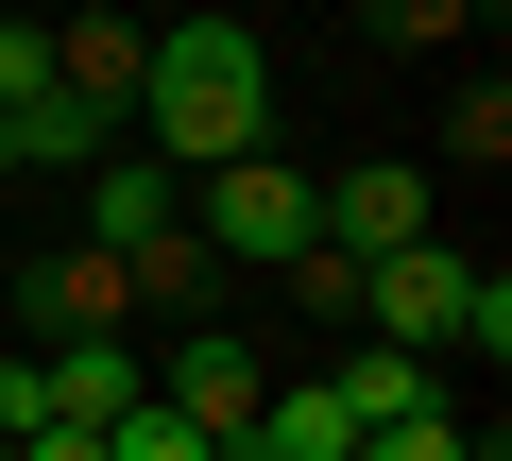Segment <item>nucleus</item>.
<instances>
[{"instance_id": "obj_1", "label": "nucleus", "mask_w": 512, "mask_h": 461, "mask_svg": "<svg viewBox=\"0 0 512 461\" xmlns=\"http://www.w3.org/2000/svg\"><path fill=\"white\" fill-rule=\"evenodd\" d=\"M137 154L154 171H222V154H274V52L239 18H171L137 69Z\"/></svg>"}, {"instance_id": "obj_2", "label": "nucleus", "mask_w": 512, "mask_h": 461, "mask_svg": "<svg viewBox=\"0 0 512 461\" xmlns=\"http://www.w3.org/2000/svg\"><path fill=\"white\" fill-rule=\"evenodd\" d=\"M359 325L393 342V359H512V274H478V257H444V240H410V257H376L359 274Z\"/></svg>"}, {"instance_id": "obj_3", "label": "nucleus", "mask_w": 512, "mask_h": 461, "mask_svg": "<svg viewBox=\"0 0 512 461\" xmlns=\"http://www.w3.org/2000/svg\"><path fill=\"white\" fill-rule=\"evenodd\" d=\"M205 205H188V240H205V274H291L308 257V171L291 154H222V171H188Z\"/></svg>"}, {"instance_id": "obj_4", "label": "nucleus", "mask_w": 512, "mask_h": 461, "mask_svg": "<svg viewBox=\"0 0 512 461\" xmlns=\"http://www.w3.org/2000/svg\"><path fill=\"white\" fill-rule=\"evenodd\" d=\"M308 240H325L342 274H376V257H410V240H427V171H410V154H376V171H342V188H308Z\"/></svg>"}, {"instance_id": "obj_5", "label": "nucleus", "mask_w": 512, "mask_h": 461, "mask_svg": "<svg viewBox=\"0 0 512 461\" xmlns=\"http://www.w3.org/2000/svg\"><path fill=\"white\" fill-rule=\"evenodd\" d=\"M86 222H103V257H120V274H137V257H154V240H188V171H154V154H137V137H120V154H103V171H86Z\"/></svg>"}, {"instance_id": "obj_6", "label": "nucleus", "mask_w": 512, "mask_h": 461, "mask_svg": "<svg viewBox=\"0 0 512 461\" xmlns=\"http://www.w3.org/2000/svg\"><path fill=\"white\" fill-rule=\"evenodd\" d=\"M35 376H52V427H120V410H154V376H137V342L103 325V342H35Z\"/></svg>"}, {"instance_id": "obj_7", "label": "nucleus", "mask_w": 512, "mask_h": 461, "mask_svg": "<svg viewBox=\"0 0 512 461\" xmlns=\"http://www.w3.org/2000/svg\"><path fill=\"white\" fill-rule=\"evenodd\" d=\"M120 308H137L120 257H35V274H18V325H35V342H103Z\"/></svg>"}, {"instance_id": "obj_8", "label": "nucleus", "mask_w": 512, "mask_h": 461, "mask_svg": "<svg viewBox=\"0 0 512 461\" xmlns=\"http://www.w3.org/2000/svg\"><path fill=\"white\" fill-rule=\"evenodd\" d=\"M154 410H188L205 444H239V427H256V342H239V325H188V359H171Z\"/></svg>"}, {"instance_id": "obj_9", "label": "nucleus", "mask_w": 512, "mask_h": 461, "mask_svg": "<svg viewBox=\"0 0 512 461\" xmlns=\"http://www.w3.org/2000/svg\"><path fill=\"white\" fill-rule=\"evenodd\" d=\"M0 154H18V171H103V154H120V120H103V103H69V86H35L18 120H0Z\"/></svg>"}, {"instance_id": "obj_10", "label": "nucleus", "mask_w": 512, "mask_h": 461, "mask_svg": "<svg viewBox=\"0 0 512 461\" xmlns=\"http://www.w3.org/2000/svg\"><path fill=\"white\" fill-rule=\"evenodd\" d=\"M342 444H359V427H342V393L308 376V393H256V427H239L222 461H342Z\"/></svg>"}, {"instance_id": "obj_11", "label": "nucleus", "mask_w": 512, "mask_h": 461, "mask_svg": "<svg viewBox=\"0 0 512 461\" xmlns=\"http://www.w3.org/2000/svg\"><path fill=\"white\" fill-rule=\"evenodd\" d=\"M325 393H342V427H410V410H427V359H393V342H359V359H342Z\"/></svg>"}, {"instance_id": "obj_12", "label": "nucleus", "mask_w": 512, "mask_h": 461, "mask_svg": "<svg viewBox=\"0 0 512 461\" xmlns=\"http://www.w3.org/2000/svg\"><path fill=\"white\" fill-rule=\"evenodd\" d=\"M103 461H222V444H205L188 410H120V427H103Z\"/></svg>"}, {"instance_id": "obj_13", "label": "nucleus", "mask_w": 512, "mask_h": 461, "mask_svg": "<svg viewBox=\"0 0 512 461\" xmlns=\"http://www.w3.org/2000/svg\"><path fill=\"white\" fill-rule=\"evenodd\" d=\"M35 86H52V18H0V120H18Z\"/></svg>"}, {"instance_id": "obj_14", "label": "nucleus", "mask_w": 512, "mask_h": 461, "mask_svg": "<svg viewBox=\"0 0 512 461\" xmlns=\"http://www.w3.org/2000/svg\"><path fill=\"white\" fill-rule=\"evenodd\" d=\"M342 461H461V427H444V410H410V427H359Z\"/></svg>"}, {"instance_id": "obj_15", "label": "nucleus", "mask_w": 512, "mask_h": 461, "mask_svg": "<svg viewBox=\"0 0 512 461\" xmlns=\"http://www.w3.org/2000/svg\"><path fill=\"white\" fill-rule=\"evenodd\" d=\"M376 18H393V35H461V0H376Z\"/></svg>"}, {"instance_id": "obj_16", "label": "nucleus", "mask_w": 512, "mask_h": 461, "mask_svg": "<svg viewBox=\"0 0 512 461\" xmlns=\"http://www.w3.org/2000/svg\"><path fill=\"white\" fill-rule=\"evenodd\" d=\"M18 461H103V444H86V427H35V444H18Z\"/></svg>"}, {"instance_id": "obj_17", "label": "nucleus", "mask_w": 512, "mask_h": 461, "mask_svg": "<svg viewBox=\"0 0 512 461\" xmlns=\"http://www.w3.org/2000/svg\"><path fill=\"white\" fill-rule=\"evenodd\" d=\"M0 461H18V444H0Z\"/></svg>"}, {"instance_id": "obj_18", "label": "nucleus", "mask_w": 512, "mask_h": 461, "mask_svg": "<svg viewBox=\"0 0 512 461\" xmlns=\"http://www.w3.org/2000/svg\"><path fill=\"white\" fill-rule=\"evenodd\" d=\"M69 18H86V0H69Z\"/></svg>"}, {"instance_id": "obj_19", "label": "nucleus", "mask_w": 512, "mask_h": 461, "mask_svg": "<svg viewBox=\"0 0 512 461\" xmlns=\"http://www.w3.org/2000/svg\"><path fill=\"white\" fill-rule=\"evenodd\" d=\"M0 171H18V154H0Z\"/></svg>"}]
</instances>
